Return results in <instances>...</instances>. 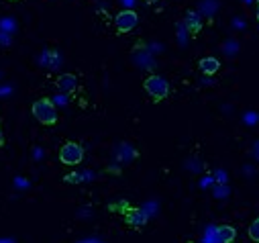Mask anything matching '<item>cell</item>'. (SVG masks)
<instances>
[{
    "label": "cell",
    "instance_id": "cell-5",
    "mask_svg": "<svg viewBox=\"0 0 259 243\" xmlns=\"http://www.w3.org/2000/svg\"><path fill=\"white\" fill-rule=\"evenodd\" d=\"M124 221L128 223V227L141 229V227H145V223H147V213L141 211V209H128L126 215H124Z\"/></svg>",
    "mask_w": 259,
    "mask_h": 243
},
{
    "label": "cell",
    "instance_id": "cell-15",
    "mask_svg": "<svg viewBox=\"0 0 259 243\" xmlns=\"http://www.w3.org/2000/svg\"><path fill=\"white\" fill-rule=\"evenodd\" d=\"M9 3H17V0H9Z\"/></svg>",
    "mask_w": 259,
    "mask_h": 243
},
{
    "label": "cell",
    "instance_id": "cell-12",
    "mask_svg": "<svg viewBox=\"0 0 259 243\" xmlns=\"http://www.w3.org/2000/svg\"><path fill=\"white\" fill-rule=\"evenodd\" d=\"M5 145V133H3V127H0V147Z\"/></svg>",
    "mask_w": 259,
    "mask_h": 243
},
{
    "label": "cell",
    "instance_id": "cell-7",
    "mask_svg": "<svg viewBox=\"0 0 259 243\" xmlns=\"http://www.w3.org/2000/svg\"><path fill=\"white\" fill-rule=\"evenodd\" d=\"M184 25H186V29L190 33H198L202 29V19H200L198 13H188L186 19H184Z\"/></svg>",
    "mask_w": 259,
    "mask_h": 243
},
{
    "label": "cell",
    "instance_id": "cell-1",
    "mask_svg": "<svg viewBox=\"0 0 259 243\" xmlns=\"http://www.w3.org/2000/svg\"><path fill=\"white\" fill-rule=\"evenodd\" d=\"M31 112H33V116L39 120L41 125H55V123H57V110H55L53 102L47 100V98L37 100V102L31 106Z\"/></svg>",
    "mask_w": 259,
    "mask_h": 243
},
{
    "label": "cell",
    "instance_id": "cell-2",
    "mask_svg": "<svg viewBox=\"0 0 259 243\" xmlns=\"http://www.w3.org/2000/svg\"><path fill=\"white\" fill-rule=\"evenodd\" d=\"M143 88L145 92L153 98V100H163L167 94H169V84L163 76H149L145 82H143Z\"/></svg>",
    "mask_w": 259,
    "mask_h": 243
},
{
    "label": "cell",
    "instance_id": "cell-16",
    "mask_svg": "<svg viewBox=\"0 0 259 243\" xmlns=\"http://www.w3.org/2000/svg\"><path fill=\"white\" fill-rule=\"evenodd\" d=\"M257 3H259V0H257Z\"/></svg>",
    "mask_w": 259,
    "mask_h": 243
},
{
    "label": "cell",
    "instance_id": "cell-6",
    "mask_svg": "<svg viewBox=\"0 0 259 243\" xmlns=\"http://www.w3.org/2000/svg\"><path fill=\"white\" fill-rule=\"evenodd\" d=\"M57 88L63 92V94H72L76 88H78V78L74 74H61L57 78Z\"/></svg>",
    "mask_w": 259,
    "mask_h": 243
},
{
    "label": "cell",
    "instance_id": "cell-14",
    "mask_svg": "<svg viewBox=\"0 0 259 243\" xmlns=\"http://www.w3.org/2000/svg\"><path fill=\"white\" fill-rule=\"evenodd\" d=\"M257 19H259V7H257Z\"/></svg>",
    "mask_w": 259,
    "mask_h": 243
},
{
    "label": "cell",
    "instance_id": "cell-11",
    "mask_svg": "<svg viewBox=\"0 0 259 243\" xmlns=\"http://www.w3.org/2000/svg\"><path fill=\"white\" fill-rule=\"evenodd\" d=\"M82 178L78 176V174H70V176H66V182H72V184H74V182H80Z\"/></svg>",
    "mask_w": 259,
    "mask_h": 243
},
{
    "label": "cell",
    "instance_id": "cell-9",
    "mask_svg": "<svg viewBox=\"0 0 259 243\" xmlns=\"http://www.w3.org/2000/svg\"><path fill=\"white\" fill-rule=\"evenodd\" d=\"M219 68H221V62H219L217 57H202V59H200V70H202L206 76L217 74Z\"/></svg>",
    "mask_w": 259,
    "mask_h": 243
},
{
    "label": "cell",
    "instance_id": "cell-4",
    "mask_svg": "<svg viewBox=\"0 0 259 243\" xmlns=\"http://www.w3.org/2000/svg\"><path fill=\"white\" fill-rule=\"evenodd\" d=\"M139 23V17L135 11H120L114 19V25H116V31L118 33H128V31H133Z\"/></svg>",
    "mask_w": 259,
    "mask_h": 243
},
{
    "label": "cell",
    "instance_id": "cell-10",
    "mask_svg": "<svg viewBox=\"0 0 259 243\" xmlns=\"http://www.w3.org/2000/svg\"><path fill=\"white\" fill-rule=\"evenodd\" d=\"M249 239L259 243V219H255L251 225H249Z\"/></svg>",
    "mask_w": 259,
    "mask_h": 243
},
{
    "label": "cell",
    "instance_id": "cell-13",
    "mask_svg": "<svg viewBox=\"0 0 259 243\" xmlns=\"http://www.w3.org/2000/svg\"><path fill=\"white\" fill-rule=\"evenodd\" d=\"M145 3H157V0H145Z\"/></svg>",
    "mask_w": 259,
    "mask_h": 243
},
{
    "label": "cell",
    "instance_id": "cell-3",
    "mask_svg": "<svg viewBox=\"0 0 259 243\" xmlns=\"http://www.w3.org/2000/svg\"><path fill=\"white\" fill-rule=\"evenodd\" d=\"M84 159V149L80 143L76 141H68L59 149V161L66 164V166H78Z\"/></svg>",
    "mask_w": 259,
    "mask_h": 243
},
{
    "label": "cell",
    "instance_id": "cell-8",
    "mask_svg": "<svg viewBox=\"0 0 259 243\" xmlns=\"http://www.w3.org/2000/svg\"><path fill=\"white\" fill-rule=\"evenodd\" d=\"M235 237H237V231L231 225H223V227L217 229V241L219 243H231Z\"/></svg>",
    "mask_w": 259,
    "mask_h": 243
}]
</instances>
